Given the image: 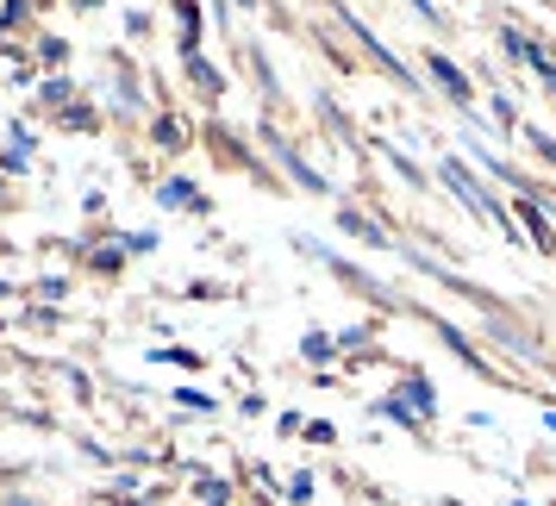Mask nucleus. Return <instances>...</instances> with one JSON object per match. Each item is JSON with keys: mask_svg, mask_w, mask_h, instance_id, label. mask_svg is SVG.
Here are the masks:
<instances>
[{"mask_svg": "<svg viewBox=\"0 0 556 506\" xmlns=\"http://www.w3.org/2000/svg\"><path fill=\"white\" fill-rule=\"evenodd\" d=\"M431 76L444 81V88H451L456 101H469V81H463V69H456V63H444V56H431Z\"/></svg>", "mask_w": 556, "mask_h": 506, "instance_id": "f257e3e1", "label": "nucleus"}]
</instances>
